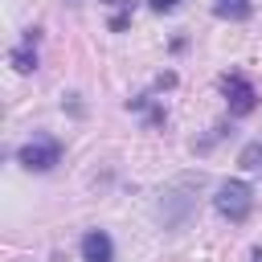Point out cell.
I'll return each instance as SVG.
<instances>
[{
  "instance_id": "obj_1",
  "label": "cell",
  "mask_w": 262,
  "mask_h": 262,
  "mask_svg": "<svg viewBox=\"0 0 262 262\" xmlns=\"http://www.w3.org/2000/svg\"><path fill=\"white\" fill-rule=\"evenodd\" d=\"M213 209L221 217H229V221H246L250 209H254V188L246 180H225L217 188V196H213Z\"/></svg>"
},
{
  "instance_id": "obj_2",
  "label": "cell",
  "mask_w": 262,
  "mask_h": 262,
  "mask_svg": "<svg viewBox=\"0 0 262 262\" xmlns=\"http://www.w3.org/2000/svg\"><path fill=\"white\" fill-rule=\"evenodd\" d=\"M16 160H20L29 172H49V168L61 160V143L49 139V135H33V139L16 151Z\"/></svg>"
},
{
  "instance_id": "obj_3",
  "label": "cell",
  "mask_w": 262,
  "mask_h": 262,
  "mask_svg": "<svg viewBox=\"0 0 262 262\" xmlns=\"http://www.w3.org/2000/svg\"><path fill=\"white\" fill-rule=\"evenodd\" d=\"M221 94L229 102V115H250L258 106V90H254V82L246 74H225L221 78Z\"/></svg>"
},
{
  "instance_id": "obj_4",
  "label": "cell",
  "mask_w": 262,
  "mask_h": 262,
  "mask_svg": "<svg viewBox=\"0 0 262 262\" xmlns=\"http://www.w3.org/2000/svg\"><path fill=\"white\" fill-rule=\"evenodd\" d=\"M82 262H115V242L102 229H86L82 233Z\"/></svg>"
},
{
  "instance_id": "obj_5",
  "label": "cell",
  "mask_w": 262,
  "mask_h": 262,
  "mask_svg": "<svg viewBox=\"0 0 262 262\" xmlns=\"http://www.w3.org/2000/svg\"><path fill=\"white\" fill-rule=\"evenodd\" d=\"M12 66H16L20 74L37 70V33H29V37H25V45H16V49H12Z\"/></svg>"
},
{
  "instance_id": "obj_6",
  "label": "cell",
  "mask_w": 262,
  "mask_h": 262,
  "mask_svg": "<svg viewBox=\"0 0 262 262\" xmlns=\"http://www.w3.org/2000/svg\"><path fill=\"white\" fill-rule=\"evenodd\" d=\"M213 12H217L221 20H246V16L254 12V4H250V0H213Z\"/></svg>"
},
{
  "instance_id": "obj_7",
  "label": "cell",
  "mask_w": 262,
  "mask_h": 262,
  "mask_svg": "<svg viewBox=\"0 0 262 262\" xmlns=\"http://www.w3.org/2000/svg\"><path fill=\"white\" fill-rule=\"evenodd\" d=\"M258 160H262V139H254V143H250V147L237 156V164H242V168H262Z\"/></svg>"
},
{
  "instance_id": "obj_8",
  "label": "cell",
  "mask_w": 262,
  "mask_h": 262,
  "mask_svg": "<svg viewBox=\"0 0 262 262\" xmlns=\"http://www.w3.org/2000/svg\"><path fill=\"white\" fill-rule=\"evenodd\" d=\"M147 4H151V12H172L180 0H147Z\"/></svg>"
},
{
  "instance_id": "obj_9",
  "label": "cell",
  "mask_w": 262,
  "mask_h": 262,
  "mask_svg": "<svg viewBox=\"0 0 262 262\" xmlns=\"http://www.w3.org/2000/svg\"><path fill=\"white\" fill-rule=\"evenodd\" d=\"M102 4H111V8H131V0H102Z\"/></svg>"
},
{
  "instance_id": "obj_10",
  "label": "cell",
  "mask_w": 262,
  "mask_h": 262,
  "mask_svg": "<svg viewBox=\"0 0 262 262\" xmlns=\"http://www.w3.org/2000/svg\"><path fill=\"white\" fill-rule=\"evenodd\" d=\"M250 262H262V250H254V254H250Z\"/></svg>"
}]
</instances>
